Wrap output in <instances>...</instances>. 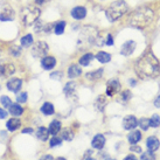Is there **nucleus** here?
Returning a JSON list of instances; mask_svg holds the SVG:
<instances>
[{
  "label": "nucleus",
  "mask_w": 160,
  "mask_h": 160,
  "mask_svg": "<svg viewBox=\"0 0 160 160\" xmlns=\"http://www.w3.org/2000/svg\"><path fill=\"white\" fill-rule=\"evenodd\" d=\"M21 49L22 47H19V46H12L11 48H9V54L14 56V58H19L20 55H21Z\"/></svg>",
  "instance_id": "obj_32"
},
{
  "label": "nucleus",
  "mask_w": 160,
  "mask_h": 160,
  "mask_svg": "<svg viewBox=\"0 0 160 160\" xmlns=\"http://www.w3.org/2000/svg\"><path fill=\"white\" fill-rule=\"evenodd\" d=\"M62 144V139L58 138V136H53V138L49 140V146L50 147H55V146H60Z\"/></svg>",
  "instance_id": "obj_35"
},
{
  "label": "nucleus",
  "mask_w": 160,
  "mask_h": 160,
  "mask_svg": "<svg viewBox=\"0 0 160 160\" xmlns=\"http://www.w3.org/2000/svg\"><path fill=\"white\" fill-rule=\"evenodd\" d=\"M107 98L104 97V96H98L96 102H95V108L97 109L98 111H103L104 108L107 107Z\"/></svg>",
  "instance_id": "obj_28"
},
{
  "label": "nucleus",
  "mask_w": 160,
  "mask_h": 160,
  "mask_svg": "<svg viewBox=\"0 0 160 160\" xmlns=\"http://www.w3.org/2000/svg\"><path fill=\"white\" fill-rule=\"evenodd\" d=\"M74 131L71 129H69V128H67V129H64L61 132V139H63V140H67V142H71L72 139H74Z\"/></svg>",
  "instance_id": "obj_31"
},
{
  "label": "nucleus",
  "mask_w": 160,
  "mask_h": 160,
  "mask_svg": "<svg viewBox=\"0 0 160 160\" xmlns=\"http://www.w3.org/2000/svg\"><path fill=\"white\" fill-rule=\"evenodd\" d=\"M130 150H131V151H133V152H136V153H142V147L136 146V145H132V146L130 147Z\"/></svg>",
  "instance_id": "obj_43"
},
{
  "label": "nucleus",
  "mask_w": 160,
  "mask_h": 160,
  "mask_svg": "<svg viewBox=\"0 0 160 160\" xmlns=\"http://www.w3.org/2000/svg\"><path fill=\"white\" fill-rule=\"evenodd\" d=\"M0 103H1V105L4 108H7V109H8L9 105L12 104V99H11L8 96H1V97H0Z\"/></svg>",
  "instance_id": "obj_37"
},
{
  "label": "nucleus",
  "mask_w": 160,
  "mask_h": 160,
  "mask_svg": "<svg viewBox=\"0 0 160 160\" xmlns=\"http://www.w3.org/2000/svg\"><path fill=\"white\" fill-rule=\"evenodd\" d=\"M55 160H67L66 158H63V157H58V158H56Z\"/></svg>",
  "instance_id": "obj_51"
},
{
  "label": "nucleus",
  "mask_w": 160,
  "mask_h": 160,
  "mask_svg": "<svg viewBox=\"0 0 160 160\" xmlns=\"http://www.w3.org/2000/svg\"><path fill=\"white\" fill-rule=\"evenodd\" d=\"M82 75V69L78 64H71L70 67L68 68V77L69 78H76L80 77Z\"/></svg>",
  "instance_id": "obj_18"
},
{
  "label": "nucleus",
  "mask_w": 160,
  "mask_h": 160,
  "mask_svg": "<svg viewBox=\"0 0 160 160\" xmlns=\"http://www.w3.org/2000/svg\"><path fill=\"white\" fill-rule=\"evenodd\" d=\"M7 115H8V112L0 108V119H4V118H6V117H7Z\"/></svg>",
  "instance_id": "obj_44"
},
{
  "label": "nucleus",
  "mask_w": 160,
  "mask_h": 160,
  "mask_svg": "<svg viewBox=\"0 0 160 160\" xmlns=\"http://www.w3.org/2000/svg\"><path fill=\"white\" fill-rule=\"evenodd\" d=\"M9 115H12L13 117H19L23 113V108L19 104V103H12L8 108Z\"/></svg>",
  "instance_id": "obj_17"
},
{
  "label": "nucleus",
  "mask_w": 160,
  "mask_h": 160,
  "mask_svg": "<svg viewBox=\"0 0 160 160\" xmlns=\"http://www.w3.org/2000/svg\"><path fill=\"white\" fill-rule=\"evenodd\" d=\"M40 110H41V112H42V113H43L45 116H52V115H54V112H55L54 105L50 102L43 103V105L41 107Z\"/></svg>",
  "instance_id": "obj_24"
},
{
  "label": "nucleus",
  "mask_w": 160,
  "mask_h": 160,
  "mask_svg": "<svg viewBox=\"0 0 160 160\" xmlns=\"http://www.w3.org/2000/svg\"><path fill=\"white\" fill-rule=\"evenodd\" d=\"M103 72H104L103 68H99V69H97V70H95V71L87 72V74H85V77L90 81H97L103 76Z\"/></svg>",
  "instance_id": "obj_22"
},
{
  "label": "nucleus",
  "mask_w": 160,
  "mask_h": 160,
  "mask_svg": "<svg viewBox=\"0 0 160 160\" xmlns=\"http://www.w3.org/2000/svg\"><path fill=\"white\" fill-rule=\"evenodd\" d=\"M154 13L150 7H140L133 11L130 15V25L134 28L144 29L153 21Z\"/></svg>",
  "instance_id": "obj_3"
},
{
  "label": "nucleus",
  "mask_w": 160,
  "mask_h": 160,
  "mask_svg": "<svg viewBox=\"0 0 160 160\" xmlns=\"http://www.w3.org/2000/svg\"><path fill=\"white\" fill-rule=\"evenodd\" d=\"M138 125L137 118L132 115L126 116L124 119H123V128L125 130H133L136 129V126Z\"/></svg>",
  "instance_id": "obj_14"
},
{
  "label": "nucleus",
  "mask_w": 160,
  "mask_h": 160,
  "mask_svg": "<svg viewBox=\"0 0 160 160\" xmlns=\"http://www.w3.org/2000/svg\"><path fill=\"white\" fill-rule=\"evenodd\" d=\"M146 146L148 148V151L156 152L160 146V142L157 137H148L146 140Z\"/></svg>",
  "instance_id": "obj_16"
},
{
  "label": "nucleus",
  "mask_w": 160,
  "mask_h": 160,
  "mask_svg": "<svg viewBox=\"0 0 160 160\" xmlns=\"http://www.w3.org/2000/svg\"><path fill=\"white\" fill-rule=\"evenodd\" d=\"M49 130L45 126H40L39 129L36 130V137L38 139H40L41 142H47L49 138Z\"/></svg>",
  "instance_id": "obj_20"
},
{
  "label": "nucleus",
  "mask_w": 160,
  "mask_h": 160,
  "mask_svg": "<svg viewBox=\"0 0 160 160\" xmlns=\"http://www.w3.org/2000/svg\"><path fill=\"white\" fill-rule=\"evenodd\" d=\"M15 18V13L11 7H4L0 12V21L6 22V21H13Z\"/></svg>",
  "instance_id": "obj_11"
},
{
  "label": "nucleus",
  "mask_w": 160,
  "mask_h": 160,
  "mask_svg": "<svg viewBox=\"0 0 160 160\" xmlns=\"http://www.w3.org/2000/svg\"><path fill=\"white\" fill-rule=\"evenodd\" d=\"M93 54H91V53H87V54H84L82 58H80V64L81 66H84V67H88L90 63H91V61L93 60Z\"/></svg>",
  "instance_id": "obj_30"
},
{
  "label": "nucleus",
  "mask_w": 160,
  "mask_h": 160,
  "mask_svg": "<svg viewBox=\"0 0 160 160\" xmlns=\"http://www.w3.org/2000/svg\"><path fill=\"white\" fill-rule=\"evenodd\" d=\"M64 28H66V21H58L54 23L53 33H55L56 35H61L64 32Z\"/></svg>",
  "instance_id": "obj_27"
},
{
  "label": "nucleus",
  "mask_w": 160,
  "mask_h": 160,
  "mask_svg": "<svg viewBox=\"0 0 160 160\" xmlns=\"http://www.w3.org/2000/svg\"><path fill=\"white\" fill-rule=\"evenodd\" d=\"M124 160H138V159L133 156V154H130V156L125 157V159H124Z\"/></svg>",
  "instance_id": "obj_48"
},
{
  "label": "nucleus",
  "mask_w": 160,
  "mask_h": 160,
  "mask_svg": "<svg viewBox=\"0 0 160 160\" xmlns=\"http://www.w3.org/2000/svg\"><path fill=\"white\" fill-rule=\"evenodd\" d=\"M43 27H45L43 22L40 21V20H38V21L34 23V32H35V33H40V32L43 31Z\"/></svg>",
  "instance_id": "obj_38"
},
{
  "label": "nucleus",
  "mask_w": 160,
  "mask_h": 160,
  "mask_svg": "<svg viewBox=\"0 0 160 160\" xmlns=\"http://www.w3.org/2000/svg\"><path fill=\"white\" fill-rule=\"evenodd\" d=\"M77 45L83 46L84 48H89L92 46H97V47H102L105 45V41L102 36L99 35V32L97 31L96 27L92 26H85L82 28L80 35H78V40H77Z\"/></svg>",
  "instance_id": "obj_2"
},
{
  "label": "nucleus",
  "mask_w": 160,
  "mask_h": 160,
  "mask_svg": "<svg viewBox=\"0 0 160 160\" xmlns=\"http://www.w3.org/2000/svg\"><path fill=\"white\" fill-rule=\"evenodd\" d=\"M154 107L160 108V95H159V97H157V99L154 101Z\"/></svg>",
  "instance_id": "obj_47"
},
{
  "label": "nucleus",
  "mask_w": 160,
  "mask_h": 160,
  "mask_svg": "<svg viewBox=\"0 0 160 160\" xmlns=\"http://www.w3.org/2000/svg\"><path fill=\"white\" fill-rule=\"evenodd\" d=\"M150 126H151V128H158V126H160L159 115H153L151 118H150Z\"/></svg>",
  "instance_id": "obj_33"
},
{
  "label": "nucleus",
  "mask_w": 160,
  "mask_h": 160,
  "mask_svg": "<svg viewBox=\"0 0 160 160\" xmlns=\"http://www.w3.org/2000/svg\"><path fill=\"white\" fill-rule=\"evenodd\" d=\"M20 126H21V122L18 118H11V119H8L6 122V128H7V130H8L9 132L17 131Z\"/></svg>",
  "instance_id": "obj_19"
},
{
  "label": "nucleus",
  "mask_w": 160,
  "mask_h": 160,
  "mask_svg": "<svg viewBox=\"0 0 160 160\" xmlns=\"http://www.w3.org/2000/svg\"><path fill=\"white\" fill-rule=\"evenodd\" d=\"M34 42V39H33V35L32 34H26L23 35L21 39H20V43H21V47H31Z\"/></svg>",
  "instance_id": "obj_29"
},
{
  "label": "nucleus",
  "mask_w": 160,
  "mask_h": 160,
  "mask_svg": "<svg viewBox=\"0 0 160 160\" xmlns=\"http://www.w3.org/2000/svg\"><path fill=\"white\" fill-rule=\"evenodd\" d=\"M134 70L142 80H153L160 74V63L152 52H147L134 64Z\"/></svg>",
  "instance_id": "obj_1"
},
{
  "label": "nucleus",
  "mask_w": 160,
  "mask_h": 160,
  "mask_svg": "<svg viewBox=\"0 0 160 160\" xmlns=\"http://www.w3.org/2000/svg\"><path fill=\"white\" fill-rule=\"evenodd\" d=\"M136 47H137V43L132 40H129L124 42L122 48H120V54L123 56H130L131 54H133V52L136 50Z\"/></svg>",
  "instance_id": "obj_9"
},
{
  "label": "nucleus",
  "mask_w": 160,
  "mask_h": 160,
  "mask_svg": "<svg viewBox=\"0 0 160 160\" xmlns=\"http://www.w3.org/2000/svg\"><path fill=\"white\" fill-rule=\"evenodd\" d=\"M61 128H62V125H61V122L60 120H53L50 124H49V133L53 134V136H56V134L61 131Z\"/></svg>",
  "instance_id": "obj_21"
},
{
  "label": "nucleus",
  "mask_w": 160,
  "mask_h": 160,
  "mask_svg": "<svg viewBox=\"0 0 160 160\" xmlns=\"http://www.w3.org/2000/svg\"><path fill=\"white\" fill-rule=\"evenodd\" d=\"M136 80H133V78H131V80H129V84L131 85V87H136Z\"/></svg>",
  "instance_id": "obj_49"
},
{
  "label": "nucleus",
  "mask_w": 160,
  "mask_h": 160,
  "mask_svg": "<svg viewBox=\"0 0 160 160\" xmlns=\"http://www.w3.org/2000/svg\"><path fill=\"white\" fill-rule=\"evenodd\" d=\"M22 133H33V129L32 128H26V129L22 130Z\"/></svg>",
  "instance_id": "obj_46"
},
{
  "label": "nucleus",
  "mask_w": 160,
  "mask_h": 160,
  "mask_svg": "<svg viewBox=\"0 0 160 160\" xmlns=\"http://www.w3.org/2000/svg\"><path fill=\"white\" fill-rule=\"evenodd\" d=\"M17 102L20 104V103H26L27 102V93L26 92H20L17 96Z\"/></svg>",
  "instance_id": "obj_39"
},
{
  "label": "nucleus",
  "mask_w": 160,
  "mask_h": 160,
  "mask_svg": "<svg viewBox=\"0 0 160 160\" xmlns=\"http://www.w3.org/2000/svg\"><path fill=\"white\" fill-rule=\"evenodd\" d=\"M75 89H76V83L75 82H68L66 87L63 88V92L66 95V97H70L74 95L75 92Z\"/></svg>",
  "instance_id": "obj_25"
},
{
  "label": "nucleus",
  "mask_w": 160,
  "mask_h": 160,
  "mask_svg": "<svg viewBox=\"0 0 160 160\" xmlns=\"http://www.w3.org/2000/svg\"><path fill=\"white\" fill-rule=\"evenodd\" d=\"M113 43H115V41H113V36H112L111 34H109V35L107 36V40H105V45L107 46H113Z\"/></svg>",
  "instance_id": "obj_42"
},
{
  "label": "nucleus",
  "mask_w": 160,
  "mask_h": 160,
  "mask_svg": "<svg viewBox=\"0 0 160 160\" xmlns=\"http://www.w3.org/2000/svg\"><path fill=\"white\" fill-rule=\"evenodd\" d=\"M15 72V66L12 62H2L0 63V77L7 78Z\"/></svg>",
  "instance_id": "obj_7"
},
{
  "label": "nucleus",
  "mask_w": 160,
  "mask_h": 160,
  "mask_svg": "<svg viewBox=\"0 0 160 160\" xmlns=\"http://www.w3.org/2000/svg\"><path fill=\"white\" fill-rule=\"evenodd\" d=\"M95 58H97L101 63H103V64L111 61V55H110L109 53H107V52H98Z\"/></svg>",
  "instance_id": "obj_26"
},
{
  "label": "nucleus",
  "mask_w": 160,
  "mask_h": 160,
  "mask_svg": "<svg viewBox=\"0 0 160 160\" xmlns=\"http://www.w3.org/2000/svg\"><path fill=\"white\" fill-rule=\"evenodd\" d=\"M131 97H132V93H131L130 90H125V91L122 92V99H123L124 102H128L129 99H131Z\"/></svg>",
  "instance_id": "obj_40"
},
{
  "label": "nucleus",
  "mask_w": 160,
  "mask_h": 160,
  "mask_svg": "<svg viewBox=\"0 0 160 160\" xmlns=\"http://www.w3.org/2000/svg\"><path fill=\"white\" fill-rule=\"evenodd\" d=\"M49 50V46L45 41H38L32 47V55L34 58H45Z\"/></svg>",
  "instance_id": "obj_6"
},
{
  "label": "nucleus",
  "mask_w": 160,
  "mask_h": 160,
  "mask_svg": "<svg viewBox=\"0 0 160 160\" xmlns=\"http://www.w3.org/2000/svg\"><path fill=\"white\" fill-rule=\"evenodd\" d=\"M85 160H96L95 158H91V157H89V158H85Z\"/></svg>",
  "instance_id": "obj_52"
},
{
  "label": "nucleus",
  "mask_w": 160,
  "mask_h": 160,
  "mask_svg": "<svg viewBox=\"0 0 160 160\" xmlns=\"http://www.w3.org/2000/svg\"><path fill=\"white\" fill-rule=\"evenodd\" d=\"M120 91V83L118 80H110L107 83V95L113 96L115 93Z\"/></svg>",
  "instance_id": "obj_10"
},
{
  "label": "nucleus",
  "mask_w": 160,
  "mask_h": 160,
  "mask_svg": "<svg viewBox=\"0 0 160 160\" xmlns=\"http://www.w3.org/2000/svg\"><path fill=\"white\" fill-rule=\"evenodd\" d=\"M50 78H52V80L60 81L62 78V72H61V71H54V72L50 74Z\"/></svg>",
  "instance_id": "obj_41"
},
{
  "label": "nucleus",
  "mask_w": 160,
  "mask_h": 160,
  "mask_svg": "<svg viewBox=\"0 0 160 160\" xmlns=\"http://www.w3.org/2000/svg\"><path fill=\"white\" fill-rule=\"evenodd\" d=\"M71 17L75 19V20H82L87 17V8L83 6H76L71 9Z\"/></svg>",
  "instance_id": "obj_13"
},
{
  "label": "nucleus",
  "mask_w": 160,
  "mask_h": 160,
  "mask_svg": "<svg viewBox=\"0 0 160 160\" xmlns=\"http://www.w3.org/2000/svg\"><path fill=\"white\" fill-rule=\"evenodd\" d=\"M46 0H35V4L36 5H43L45 4Z\"/></svg>",
  "instance_id": "obj_50"
},
{
  "label": "nucleus",
  "mask_w": 160,
  "mask_h": 160,
  "mask_svg": "<svg viewBox=\"0 0 160 160\" xmlns=\"http://www.w3.org/2000/svg\"><path fill=\"white\" fill-rule=\"evenodd\" d=\"M140 139H142V133H140V131H132L131 133L128 136V140L131 145H136L138 142H140Z\"/></svg>",
  "instance_id": "obj_23"
},
{
  "label": "nucleus",
  "mask_w": 160,
  "mask_h": 160,
  "mask_svg": "<svg viewBox=\"0 0 160 160\" xmlns=\"http://www.w3.org/2000/svg\"><path fill=\"white\" fill-rule=\"evenodd\" d=\"M140 160H156V156L151 151L144 152V153H142V156H140Z\"/></svg>",
  "instance_id": "obj_36"
},
{
  "label": "nucleus",
  "mask_w": 160,
  "mask_h": 160,
  "mask_svg": "<svg viewBox=\"0 0 160 160\" xmlns=\"http://www.w3.org/2000/svg\"><path fill=\"white\" fill-rule=\"evenodd\" d=\"M129 11V6L126 5L125 1L123 0H118L112 2L105 11V17L110 22H115L117 20H119L124 14L128 13Z\"/></svg>",
  "instance_id": "obj_4"
},
{
  "label": "nucleus",
  "mask_w": 160,
  "mask_h": 160,
  "mask_svg": "<svg viewBox=\"0 0 160 160\" xmlns=\"http://www.w3.org/2000/svg\"><path fill=\"white\" fill-rule=\"evenodd\" d=\"M55 66H56V58L54 56H47L46 55L45 58H42V60H41V67L45 70H52Z\"/></svg>",
  "instance_id": "obj_12"
},
{
  "label": "nucleus",
  "mask_w": 160,
  "mask_h": 160,
  "mask_svg": "<svg viewBox=\"0 0 160 160\" xmlns=\"http://www.w3.org/2000/svg\"><path fill=\"white\" fill-rule=\"evenodd\" d=\"M105 137L103 136V134L98 133L96 134L95 137L92 138V140H91V146L93 148H96V150H102L103 147L105 146Z\"/></svg>",
  "instance_id": "obj_15"
},
{
  "label": "nucleus",
  "mask_w": 160,
  "mask_h": 160,
  "mask_svg": "<svg viewBox=\"0 0 160 160\" xmlns=\"http://www.w3.org/2000/svg\"><path fill=\"white\" fill-rule=\"evenodd\" d=\"M6 88L9 90V91H12V92H19L21 88H22V80L21 78H17V77H14V78H11V80L6 83Z\"/></svg>",
  "instance_id": "obj_8"
},
{
  "label": "nucleus",
  "mask_w": 160,
  "mask_h": 160,
  "mask_svg": "<svg viewBox=\"0 0 160 160\" xmlns=\"http://www.w3.org/2000/svg\"><path fill=\"white\" fill-rule=\"evenodd\" d=\"M39 160H54L53 156H50V154H46V156H42Z\"/></svg>",
  "instance_id": "obj_45"
},
{
  "label": "nucleus",
  "mask_w": 160,
  "mask_h": 160,
  "mask_svg": "<svg viewBox=\"0 0 160 160\" xmlns=\"http://www.w3.org/2000/svg\"><path fill=\"white\" fill-rule=\"evenodd\" d=\"M105 160H116V159H113V158H107Z\"/></svg>",
  "instance_id": "obj_53"
},
{
  "label": "nucleus",
  "mask_w": 160,
  "mask_h": 160,
  "mask_svg": "<svg viewBox=\"0 0 160 160\" xmlns=\"http://www.w3.org/2000/svg\"><path fill=\"white\" fill-rule=\"evenodd\" d=\"M41 11L38 6H33V5H29V6H26L23 7L22 11H21V18H22V22L26 25V26H32L39 20L40 18Z\"/></svg>",
  "instance_id": "obj_5"
},
{
  "label": "nucleus",
  "mask_w": 160,
  "mask_h": 160,
  "mask_svg": "<svg viewBox=\"0 0 160 160\" xmlns=\"http://www.w3.org/2000/svg\"><path fill=\"white\" fill-rule=\"evenodd\" d=\"M138 125L140 126V129L146 131L150 128V119L148 118H140V120H138Z\"/></svg>",
  "instance_id": "obj_34"
}]
</instances>
